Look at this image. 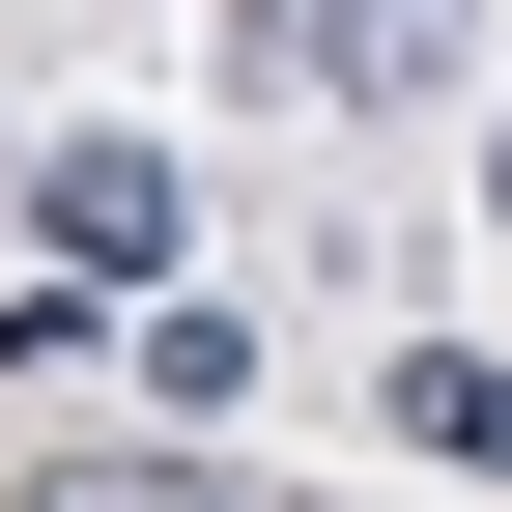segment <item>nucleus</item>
I'll list each match as a JSON object with an SVG mask.
<instances>
[{"label": "nucleus", "mask_w": 512, "mask_h": 512, "mask_svg": "<svg viewBox=\"0 0 512 512\" xmlns=\"http://www.w3.org/2000/svg\"><path fill=\"white\" fill-rule=\"evenodd\" d=\"M427 57H456V0H256V86H342V114H399Z\"/></svg>", "instance_id": "nucleus-1"}, {"label": "nucleus", "mask_w": 512, "mask_h": 512, "mask_svg": "<svg viewBox=\"0 0 512 512\" xmlns=\"http://www.w3.org/2000/svg\"><path fill=\"white\" fill-rule=\"evenodd\" d=\"M29 200H57V256H171V143H29Z\"/></svg>", "instance_id": "nucleus-2"}, {"label": "nucleus", "mask_w": 512, "mask_h": 512, "mask_svg": "<svg viewBox=\"0 0 512 512\" xmlns=\"http://www.w3.org/2000/svg\"><path fill=\"white\" fill-rule=\"evenodd\" d=\"M370 399H399V427H427V456H456V484H512V370H484V342H399V370H370Z\"/></svg>", "instance_id": "nucleus-3"}, {"label": "nucleus", "mask_w": 512, "mask_h": 512, "mask_svg": "<svg viewBox=\"0 0 512 512\" xmlns=\"http://www.w3.org/2000/svg\"><path fill=\"white\" fill-rule=\"evenodd\" d=\"M29 512H285V484H200V456H57Z\"/></svg>", "instance_id": "nucleus-4"}, {"label": "nucleus", "mask_w": 512, "mask_h": 512, "mask_svg": "<svg viewBox=\"0 0 512 512\" xmlns=\"http://www.w3.org/2000/svg\"><path fill=\"white\" fill-rule=\"evenodd\" d=\"M484 228H512V143H484Z\"/></svg>", "instance_id": "nucleus-5"}]
</instances>
